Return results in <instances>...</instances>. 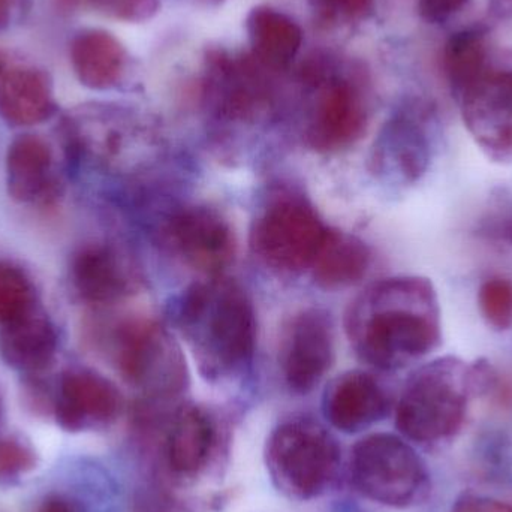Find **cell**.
<instances>
[{
  "label": "cell",
  "mask_w": 512,
  "mask_h": 512,
  "mask_svg": "<svg viewBox=\"0 0 512 512\" xmlns=\"http://www.w3.org/2000/svg\"><path fill=\"white\" fill-rule=\"evenodd\" d=\"M345 328L363 363L384 372L403 369L441 345L438 292L421 276L373 283L349 306Z\"/></svg>",
  "instance_id": "1"
},
{
  "label": "cell",
  "mask_w": 512,
  "mask_h": 512,
  "mask_svg": "<svg viewBox=\"0 0 512 512\" xmlns=\"http://www.w3.org/2000/svg\"><path fill=\"white\" fill-rule=\"evenodd\" d=\"M171 319L207 381H231L251 367L255 309L236 280L219 274L192 283L171 304Z\"/></svg>",
  "instance_id": "2"
},
{
  "label": "cell",
  "mask_w": 512,
  "mask_h": 512,
  "mask_svg": "<svg viewBox=\"0 0 512 512\" xmlns=\"http://www.w3.org/2000/svg\"><path fill=\"white\" fill-rule=\"evenodd\" d=\"M477 367L457 357H442L415 370L396 408V426L409 441L441 444L462 430Z\"/></svg>",
  "instance_id": "3"
},
{
  "label": "cell",
  "mask_w": 512,
  "mask_h": 512,
  "mask_svg": "<svg viewBox=\"0 0 512 512\" xmlns=\"http://www.w3.org/2000/svg\"><path fill=\"white\" fill-rule=\"evenodd\" d=\"M117 369L147 402L168 403L189 384L182 346L170 330L155 319L123 322L114 336Z\"/></svg>",
  "instance_id": "4"
},
{
  "label": "cell",
  "mask_w": 512,
  "mask_h": 512,
  "mask_svg": "<svg viewBox=\"0 0 512 512\" xmlns=\"http://www.w3.org/2000/svg\"><path fill=\"white\" fill-rule=\"evenodd\" d=\"M265 462L277 489L291 498H318L339 468V447L330 433L310 420H291L274 429Z\"/></svg>",
  "instance_id": "5"
},
{
  "label": "cell",
  "mask_w": 512,
  "mask_h": 512,
  "mask_svg": "<svg viewBox=\"0 0 512 512\" xmlns=\"http://www.w3.org/2000/svg\"><path fill=\"white\" fill-rule=\"evenodd\" d=\"M351 477L364 498L385 507H412L429 493V474L417 451L388 433L367 436L355 445Z\"/></svg>",
  "instance_id": "6"
},
{
  "label": "cell",
  "mask_w": 512,
  "mask_h": 512,
  "mask_svg": "<svg viewBox=\"0 0 512 512\" xmlns=\"http://www.w3.org/2000/svg\"><path fill=\"white\" fill-rule=\"evenodd\" d=\"M328 228L304 198L279 194L268 201L252 227V249L268 267L300 273L312 267Z\"/></svg>",
  "instance_id": "7"
},
{
  "label": "cell",
  "mask_w": 512,
  "mask_h": 512,
  "mask_svg": "<svg viewBox=\"0 0 512 512\" xmlns=\"http://www.w3.org/2000/svg\"><path fill=\"white\" fill-rule=\"evenodd\" d=\"M164 245L188 267L219 276L236 258L237 245L227 219L207 206L173 210L162 222Z\"/></svg>",
  "instance_id": "8"
},
{
  "label": "cell",
  "mask_w": 512,
  "mask_h": 512,
  "mask_svg": "<svg viewBox=\"0 0 512 512\" xmlns=\"http://www.w3.org/2000/svg\"><path fill=\"white\" fill-rule=\"evenodd\" d=\"M429 117L405 108L379 131L369 156V170L382 183L411 186L420 182L432 165L435 140Z\"/></svg>",
  "instance_id": "9"
},
{
  "label": "cell",
  "mask_w": 512,
  "mask_h": 512,
  "mask_svg": "<svg viewBox=\"0 0 512 512\" xmlns=\"http://www.w3.org/2000/svg\"><path fill=\"white\" fill-rule=\"evenodd\" d=\"M466 129L490 159L512 162V69H487L460 95Z\"/></svg>",
  "instance_id": "10"
},
{
  "label": "cell",
  "mask_w": 512,
  "mask_h": 512,
  "mask_svg": "<svg viewBox=\"0 0 512 512\" xmlns=\"http://www.w3.org/2000/svg\"><path fill=\"white\" fill-rule=\"evenodd\" d=\"M280 369L294 393L318 387L334 361V325L330 313L304 309L285 327L280 345Z\"/></svg>",
  "instance_id": "11"
},
{
  "label": "cell",
  "mask_w": 512,
  "mask_h": 512,
  "mask_svg": "<svg viewBox=\"0 0 512 512\" xmlns=\"http://www.w3.org/2000/svg\"><path fill=\"white\" fill-rule=\"evenodd\" d=\"M72 286L87 303L113 304L137 294L143 270L134 255L110 242L81 246L71 259Z\"/></svg>",
  "instance_id": "12"
},
{
  "label": "cell",
  "mask_w": 512,
  "mask_h": 512,
  "mask_svg": "<svg viewBox=\"0 0 512 512\" xmlns=\"http://www.w3.org/2000/svg\"><path fill=\"white\" fill-rule=\"evenodd\" d=\"M367 107L357 87L330 80L319 89L307 122V144L318 152H337L352 146L366 131Z\"/></svg>",
  "instance_id": "13"
},
{
  "label": "cell",
  "mask_w": 512,
  "mask_h": 512,
  "mask_svg": "<svg viewBox=\"0 0 512 512\" xmlns=\"http://www.w3.org/2000/svg\"><path fill=\"white\" fill-rule=\"evenodd\" d=\"M122 409L119 388L90 369H72L60 379L54 405L57 423L69 432L105 427L116 420Z\"/></svg>",
  "instance_id": "14"
},
{
  "label": "cell",
  "mask_w": 512,
  "mask_h": 512,
  "mask_svg": "<svg viewBox=\"0 0 512 512\" xmlns=\"http://www.w3.org/2000/svg\"><path fill=\"white\" fill-rule=\"evenodd\" d=\"M218 442V424L209 409L180 405L165 427V459L177 477H195L207 465Z\"/></svg>",
  "instance_id": "15"
},
{
  "label": "cell",
  "mask_w": 512,
  "mask_h": 512,
  "mask_svg": "<svg viewBox=\"0 0 512 512\" xmlns=\"http://www.w3.org/2000/svg\"><path fill=\"white\" fill-rule=\"evenodd\" d=\"M390 402L369 373L351 370L328 384L322 399L325 418L340 432L357 433L387 415Z\"/></svg>",
  "instance_id": "16"
},
{
  "label": "cell",
  "mask_w": 512,
  "mask_h": 512,
  "mask_svg": "<svg viewBox=\"0 0 512 512\" xmlns=\"http://www.w3.org/2000/svg\"><path fill=\"white\" fill-rule=\"evenodd\" d=\"M53 152L44 138L24 134L9 144L6 153V186L12 200L41 204L54 200L59 182L54 176Z\"/></svg>",
  "instance_id": "17"
},
{
  "label": "cell",
  "mask_w": 512,
  "mask_h": 512,
  "mask_svg": "<svg viewBox=\"0 0 512 512\" xmlns=\"http://www.w3.org/2000/svg\"><path fill=\"white\" fill-rule=\"evenodd\" d=\"M59 336L53 322L44 315L29 312L0 331V357L12 369L38 373L53 363Z\"/></svg>",
  "instance_id": "18"
},
{
  "label": "cell",
  "mask_w": 512,
  "mask_h": 512,
  "mask_svg": "<svg viewBox=\"0 0 512 512\" xmlns=\"http://www.w3.org/2000/svg\"><path fill=\"white\" fill-rule=\"evenodd\" d=\"M56 111L53 87L44 72L15 68L0 77V116L14 126H33Z\"/></svg>",
  "instance_id": "19"
},
{
  "label": "cell",
  "mask_w": 512,
  "mask_h": 512,
  "mask_svg": "<svg viewBox=\"0 0 512 512\" xmlns=\"http://www.w3.org/2000/svg\"><path fill=\"white\" fill-rule=\"evenodd\" d=\"M123 45L105 30H84L71 44V63L81 84L95 90L116 86L125 71Z\"/></svg>",
  "instance_id": "20"
},
{
  "label": "cell",
  "mask_w": 512,
  "mask_h": 512,
  "mask_svg": "<svg viewBox=\"0 0 512 512\" xmlns=\"http://www.w3.org/2000/svg\"><path fill=\"white\" fill-rule=\"evenodd\" d=\"M370 251L352 234L328 230L312 264V276L324 289L348 288L366 276Z\"/></svg>",
  "instance_id": "21"
},
{
  "label": "cell",
  "mask_w": 512,
  "mask_h": 512,
  "mask_svg": "<svg viewBox=\"0 0 512 512\" xmlns=\"http://www.w3.org/2000/svg\"><path fill=\"white\" fill-rule=\"evenodd\" d=\"M246 26L255 56L270 68H286L297 56L303 33L288 15L258 6L249 14Z\"/></svg>",
  "instance_id": "22"
},
{
  "label": "cell",
  "mask_w": 512,
  "mask_h": 512,
  "mask_svg": "<svg viewBox=\"0 0 512 512\" xmlns=\"http://www.w3.org/2000/svg\"><path fill=\"white\" fill-rule=\"evenodd\" d=\"M487 69L486 42L478 30H462L448 39L444 48V71L459 95Z\"/></svg>",
  "instance_id": "23"
},
{
  "label": "cell",
  "mask_w": 512,
  "mask_h": 512,
  "mask_svg": "<svg viewBox=\"0 0 512 512\" xmlns=\"http://www.w3.org/2000/svg\"><path fill=\"white\" fill-rule=\"evenodd\" d=\"M32 282L23 270L0 262V324L6 325L32 312Z\"/></svg>",
  "instance_id": "24"
},
{
  "label": "cell",
  "mask_w": 512,
  "mask_h": 512,
  "mask_svg": "<svg viewBox=\"0 0 512 512\" xmlns=\"http://www.w3.org/2000/svg\"><path fill=\"white\" fill-rule=\"evenodd\" d=\"M478 306L490 327L499 331L512 328V280L492 276L478 289Z\"/></svg>",
  "instance_id": "25"
},
{
  "label": "cell",
  "mask_w": 512,
  "mask_h": 512,
  "mask_svg": "<svg viewBox=\"0 0 512 512\" xmlns=\"http://www.w3.org/2000/svg\"><path fill=\"white\" fill-rule=\"evenodd\" d=\"M57 3L63 9L84 6L105 17L132 23L149 20L159 9L158 0H57Z\"/></svg>",
  "instance_id": "26"
},
{
  "label": "cell",
  "mask_w": 512,
  "mask_h": 512,
  "mask_svg": "<svg viewBox=\"0 0 512 512\" xmlns=\"http://www.w3.org/2000/svg\"><path fill=\"white\" fill-rule=\"evenodd\" d=\"M35 466V454L20 442L0 441V478H12Z\"/></svg>",
  "instance_id": "27"
},
{
  "label": "cell",
  "mask_w": 512,
  "mask_h": 512,
  "mask_svg": "<svg viewBox=\"0 0 512 512\" xmlns=\"http://www.w3.org/2000/svg\"><path fill=\"white\" fill-rule=\"evenodd\" d=\"M309 2L325 17L358 20L372 11L375 0H309Z\"/></svg>",
  "instance_id": "28"
},
{
  "label": "cell",
  "mask_w": 512,
  "mask_h": 512,
  "mask_svg": "<svg viewBox=\"0 0 512 512\" xmlns=\"http://www.w3.org/2000/svg\"><path fill=\"white\" fill-rule=\"evenodd\" d=\"M478 234L512 246V215H496L486 219L478 228Z\"/></svg>",
  "instance_id": "29"
},
{
  "label": "cell",
  "mask_w": 512,
  "mask_h": 512,
  "mask_svg": "<svg viewBox=\"0 0 512 512\" xmlns=\"http://www.w3.org/2000/svg\"><path fill=\"white\" fill-rule=\"evenodd\" d=\"M466 0H418L421 17L427 21H442L459 11Z\"/></svg>",
  "instance_id": "30"
},
{
  "label": "cell",
  "mask_w": 512,
  "mask_h": 512,
  "mask_svg": "<svg viewBox=\"0 0 512 512\" xmlns=\"http://www.w3.org/2000/svg\"><path fill=\"white\" fill-rule=\"evenodd\" d=\"M137 512H179L177 504L161 490L143 493L137 501Z\"/></svg>",
  "instance_id": "31"
},
{
  "label": "cell",
  "mask_w": 512,
  "mask_h": 512,
  "mask_svg": "<svg viewBox=\"0 0 512 512\" xmlns=\"http://www.w3.org/2000/svg\"><path fill=\"white\" fill-rule=\"evenodd\" d=\"M453 512H512L511 505L489 498H468Z\"/></svg>",
  "instance_id": "32"
},
{
  "label": "cell",
  "mask_w": 512,
  "mask_h": 512,
  "mask_svg": "<svg viewBox=\"0 0 512 512\" xmlns=\"http://www.w3.org/2000/svg\"><path fill=\"white\" fill-rule=\"evenodd\" d=\"M38 512H84L78 502L63 496H51L41 505Z\"/></svg>",
  "instance_id": "33"
},
{
  "label": "cell",
  "mask_w": 512,
  "mask_h": 512,
  "mask_svg": "<svg viewBox=\"0 0 512 512\" xmlns=\"http://www.w3.org/2000/svg\"><path fill=\"white\" fill-rule=\"evenodd\" d=\"M12 0H0V24H5L11 14Z\"/></svg>",
  "instance_id": "34"
},
{
  "label": "cell",
  "mask_w": 512,
  "mask_h": 512,
  "mask_svg": "<svg viewBox=\"0 0 512 512\" xmlns=\"http://www.w3.org/2000/svg\"><path fill=\"white\" fill-rule=\"evenodd\" d=\"M5 74V59H3L2 54H0V77Z\"/></svg>",
  "instance_id": "35"
}]
</instances>
